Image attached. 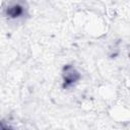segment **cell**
Instances as JSON below:
<instances>
[{
  "label": "cell",
  "mask_w": 130,
  "mask_h": 130,
  "mask_svg": "<svg viewBox=\"0 0 130 130\" xmlns=\"http://www.w3.org/2000/svg\"><path fill=\"white\" fill-rule=\"evenodd\" d=\"M62 77H63V87L66 88L76 81L79 80L80 74L76 70V68L72 65H65L62 69Z\"/></svg>",
  "instance_id": "cell-1"
},
{
  "label": "cell",
  "mask_w": 130,
  "mask_h": 130,
  "mask_svg": "<svg viewBox=\"0 0 130 130\" xmlns=\"http://www.w3.org/2000/svg\"><path fill=\"white\" fill-rule=\"evenodd\" d=\"M0 130H8V128H6V127L0 122Z\"/></svg>",
  "instance_id": "cell-3"
},
{
  "label": "cell",
  "mask_w": 130,
  "mask_h": 130,
  "mask_svg": "<svg viewBox=\"0 0 130 130\" xmlns=\"http://www.w3.org/2000/svg\"><path fill=\"white\" fill-rule=\"evenodd\" d=\"M24 12V8L20 4H13L11 6H8L6 8V15L9 16L10 18H17L21 16Z\"/></svg>",
  "instance_id": "cell-2"
},
{
  "label": "cell",
  "mask_w": 130,
  "mask_h": 130,
  "mask_svg": "<svg viewBox=\"0 0 130 130\" xmlns=\"http://www.w3.org/2000/svg\"><path fill=\"white\" fill-rule=\"evenodd\" d=\"M8 130H11V129H8Z\"/></svg>",
  "instance_id": "cell-4"
}]
</instances>
